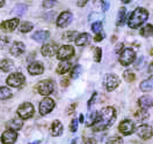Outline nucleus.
Masks as SVG:
<instances>
[{
	"label": "nucleus",
	"instance_id": "f257e3e1",
	"mask_svg": "<svg viewBox=\"0 0 153 144\" xmlns=\"http://www.w3.org/2000/svg\"><path fill=\"white\" fill-rule=\"evenodd\" d=\"M116 119V112L113 107H105L96 116L95 121L93 124V129L95 132L103 130L105 128H108L110 125H113V122Z\"/></svg>",
	"mask_w": 153,
	"mask_h": 144
},
{
	"label": "nucleus",
	"instance_id": "f03ea898",
	"mask_svg": "<svg viewBox=\"0 0 153 144\" xmlns=\"http://www.w3.org/2000/svg\"><path fill=\"white\" fill-rule=\"evenodd\" d=\"M147 19H149V12L145 10V8L139 7V8H136L132 12V14L129 18L128 24H129L130 28L137 29L139 28Z\"/></svg>",
	"mask_w": 153,
	"mask_h": 144
},
{
	"label": "nucleus",
	"instance_id": "7ed1b4c3",
	"mask_svg": "<svg viewBox=\"0 0 153 144\" xmlns=\"http://www.w3.org/2000/svg\"><path fill=\"white\" fill-rule=\"evenodd\" d=\"M38 94L43 95V96H49L50 94L53 92V89H55V83L50 80H43L41 82H38L37 86H36Z\"/></svg>",
	"mask_w": 153,
	"mask_h": 144
},
{
	"label": "nucleus",
	"instance_id": "20e7f679",
	"mask_svg": "<svg viewBox=\"0 0 153 144\" xmlns=\"http://www.w3.org/2000/svg\"><path fill=\"white\" fill-rule=\"evenodd\" d=\"M103 86L108 91H113L120 86V77L115 74H108L103 77Z\"/></svg>",
	"mask_w": 153,
	"mask_h": 144
},
{
	"label": "nucleus",
	"instance_id": "39448f33",
	"mask_svg": "<svg viewBox=\"0 0 153 144\" xmlns=\"http://www.w3.org/2000/svg\"><path fill=\"white\" fill-rule=\"evenodd\" d=\"M136 58V52L132 48H125L124 51L121 53L120 56V62L123 66H129L130 64H132Z\"/></svg>",
	"mask_w": 153,
	"mask_h": 144
},
{
	"label": "nucleus",
	"instance_id": "423d86ee",
	"mask_svg": "<svg viewBox=\"0 0 153 144\" xmlns=\"http://www.w3.org/2000/svg\"><path fill=\"white\" fill-rule=\"evenodd\" d=\"M74 54V48L71 45H64L57 51V58L59 60H68Z\"/></svg>",
	"mask_w": 153,
	"mask_h": 144
},
{
	"label": "nucleus",
	"instance_id": "0eeeda50",
	"mask_svg": "<svg viewBox=\"0 0 153 144\" xmlns=\"http://www.w3.org/2000/svg\"><path fill=\"white\" fill-rule=\"evenodd\" d=\"M18 114L21 119H28L34 114V106L30 103H25L19 106L18 108Z\"/></svg>",
	"mask_w": 153,
	"mask_h": 144
},
{
	"label": "nucleus",
	"instance_id": "6e6552de",
	"mask_svg": "<svg viewBox=\"0 0 153 144\" xmlns=\"http://www.w3.org/2000/svg\"><path fill=\"white\" fill-rule=\"evenodd\" d=\"M55 107V102L51 98H44L39 104V113L42 115H45L50 113Z\"/></svg>",
	"mask_w": 153,
	"mask_h": 144
},
{
	"label": "nucleus",
	"instance_id": "1a4fd4ad",
	"mask_svg": "<svg viewBox=\"0 0 153 144\" xmlns=\"http://www.w3.org/2000/svg\"><path fill=\"white\" fill-rule=\"evenodd\" d=\"M23 82H25V76L21 73L10 74L8 78H7V84L10 86H14V88H18V86H22Z\"/></svg>",
	"mask_w": 153,
	"mask_h": 144
},
{
	"label": "nucleus",
	"instance_id": "9d476101",
	"mask_svg": "<svg viewBox=\"0 0 153 144\" xmlns=\"http://www.w3.org/2000/svg\"><path fill=\"white\" fill-rule=\"evenodd\" d=\"M73 19V15L71 12H63L57 19V26L59 28H65L67 27Z\"/></svg>",
	"mask_w": 153,
	"mask_h": 144
},
{
	"label": "nucleus",
	"instance_id": "9b49d317",
	"mask_svg": "<svg viewBox=\"0 0 153 144\" xmlns=\"http://www.w3.org/2000/svg\"><path fill=\"white\" fill-rule=\"evenodd\" d=\"M18 26H19V19H12L2 22L0 26V29L5 32H12L13 30L18 28Z\"/></svg>",
	"mask_w": 153,
	"mask_h": 144
},
{
	"label": "nucleus",
	"instance_id": "f8f14e48",
	"mask_svg": "<svg viewBox=\"0 0 153 144\" xmlns=\"http://www.w3.org/2000/svg\"><path fill=\"white\" fill-rule=\"evenodd\" d=\"M118 129L123 135H130L134 132V124L131 120H124L121 122Z\"/></svg>",
	"mask_w": 153,
	"mask_h": 144
},
{
	"label": "nucleus",
	"instance_id": "ddd939ff",
	"mask_svg": "<svg viewBox=\"0 0 153 144\" xmlns=\"http://www.w3.org/2000/svg\"><path fill=\"white\" fill-rule=\"evenodd\" d=\"M18 138V134L15 133V130H6L2 136H1V142L4 144H14V142Z\"/></svg>",
	"mask_w": 153,
	"mask_h": 144
},
{
	"label": "nucleus",
	"instance_id": "4468645a",
	"mask_svg": "<svg viewBox=\"0 0 153 144\" xmlns=\"http://www.w3.org/2000/svg\"><path fill=\"white\" fill-rule=\"evenodd\" d=\"M137 134H138V136H139L140 138L147 140V138H150L151 135H152V128H151V126H149V125L139 126V127L137 128Z\"/></svg>",
	"mask_w": 153,
	"mask_h": 144
},
{
	"label": "nucleus",
	"instance_id": "2eb2a0df",
	"mask_svg": "<svg viewBox=\"0 0 153 144\" xmlns=\"http://www.w3.org/2000/svg\"><path fill=\"white\" fill-rule=\"evenodd\" d=\"M28 72L31 75H41L44 72V67H43V65L41 62L34 61L28 66Z\"/></svg>",
	"mask_w": 153,
	"mask_h": 144
},
{
	"label": "nucleus",
	"instance_id": "dca6fc26",
	"mask_svg": "<svg viewBox=\"0 0 153 144\" xmlns=\"http://www.w3.org/2000/svg\"><path fill=\"white\" fill-rule=\"evenodd\" d=\"M57 50H58V46L56 44L50 43V44H47V45H44V46L42 48V54H43L44 57H52V56L56 54Z\"/></svg>",
	"mask_w": 153,
	"mask_h": 144
},
{
	"label": "nucleus",
	"instance_id": "f3484780",
	"mask_svg": "<svg viewBox=\"0 0 153 144\" xmlns=\"http://www.w3.org/2000/svg\"><path fill=\"white\" fill-rule=\"evenodd\" d=\"M25 52V44L21 42H15L13 43V45L10 46V53L14 57H19Z\"/></svg>",
	"mask_w": 153,
	"mask_h": 144
},
{
	"label": "nucleus",
	"instance_id": "a211bd4d",
	"mask_svg": "<svg viewBox=\"0 0 153 144\" xmlns=\"http://www.w3.org/2000/svg\"><path fill=\"white\" fill-rule=\"evenodd\" d=\"M22 126H23V121L19 116L12 119L7 122V128L10 129V130H19V129L22 128Z\"/></svg>",
	"mask_w": 153,
	"mask_h": 144
},
{
	"label": "nucleus",
	"instance_id": "6ab92c4d",
	"mask_svg": "<svg viewBox=\"0 0 153 144\" xmlns=\"http://www.w3.org/2000/svg\"><path fill=\"white\" fill-rule=\"evenodd\" d=\"M91 39H92L91 35H89V34H87V32H84V34L78 35V36H76V38L74 39V40H76V44L78 45V46H82V45L88 44Z\"/></svg>",
	"mask_w": 153,
	"mask_h": 144
},
{
	"label": "nucleus",
	"instance_id": "aec40b11",
	"mask_svg": "<svg viewBox=\"0 0 153 144\" xmlns=\"http://www.w3.org/2000/svg\"><path fill=\"white\" fill-rule=\"evenodd\" d=\"M49 36H50L49 31L41 30V31H36L35 34H33V36H31V37H33V39H34V40L42 43V42H45V40L49 38Z\"/></svg>",
	"mask_w": 153,
	"mask_h": 144
},
{
	"label": "nucleus",
	"instance_id": "412c9836",
	"mask_svg": "<svg viewBox=\"0 0 153 144\" xmlns=\"http://www.w3.org/2000/svg\"><path fill=\"white\" fill-rule=\"evenodd\" d=\"M138 103H139V106H140L143 110H147V108H150V107L152 106V97H150V96L140 97L139 100H138Z\"/></svg>",
	"mask_w": 153,
	"mask_h": 144
},
{
	"label": "nucleus",
	"instance_id": "4be33fe9",
	"mask_svg": "<svg viewBox=\"0 0 153 144\" xmlns=\"http://www.w3.org/2000/svg\"><path fill=\"white\" fill-rule=\"evenodd\" d=\"M51 134H52V136H60V135L63 134V126H62V124L58 120L53 121V124H52Z\"/></svg>",
	"mask_w": 153,
	"mask_h": 144
},
{
	"label": "nucleus",
	"instance_id": "5701e85b",
	"mask_svg": "<svg viewBox=\"0 0 153 144\" xmlns=\"http://www.w3.org/2000/svg\"><path fill=\"white\" fill-rule=\"evenodd\" d=\"M70 68H71V62L64 60V61H62V62L58 65L57 73L60 74V75H62V74H65V73H67V72L70 70Z\"/></svg>",
	"mask_w": 153,
	"mask_h": 144
},
{
	"label": "nucleus",
	"instance_id": "b1692460",
	"mask_svg": "<svg viewBox=\"0 0 153 144\" xmlns=\"http://www.w3.org/2000/svg\"><path fill=\"white\" fill-rule=\"evenodd\" d=\"M13 61H10V60H2V61H0V70H2V72H10L13 69Z\"/></svg>",
	"mask_w": 153,
	"mask_h": 144
},
{
	"label": "nucleus",
	"instance_id": "393cba45",
	"mask_svg": "<svg viewBox=\"0 0 153 144\" xmlns=\"http://www.w3.org/2000/svg\"><path fill=\"white\" fill-rule=\"evenodd\" d=\"M96 116H97V112L96 111H91L88 114H87V116L85 118V120H86V125L87 126H92L93 124H94V121H95Z\"/></svg>",
	"mask_w": 153,
	"mask_h": 144
},
{
	"label": "nucleus",
	"instance_id": "a878e982",
	"mask_svg": "<svg viewBox=\"0 0 153 144\" xmlns=\"http://www.w3.org/2000/svg\"><path fill=\"white\" fill-rule=\"evenodd\" d=\"M125 14H126V10H125L124 7H123V8H121L120 12H118L117 22H116V24H117V26H123V23H124V21H125V16H126Z\"/></svg>",
	"mask_w": 153,
	"mask_h": 144
},
{
	"label": "nucleus",
	"instance_id": "bb28decb",
	"mask_svg": "<svg viewBox=\"0 0 153 144\" xmlns=\"http://www.w3.org/2000/svg\"><path fill=\"white\" fill-rule=\"evenodd\" d=\"M27 10V6L26 5H16L13 10V14L18 15V16H21L25 14V12Z\"/></svg>",
	"mask_w": 153,
	"mask_h": 144
},
{
	"label": "nucleus",
	"instance_id": "cd10ccee",
	"mask_svg": "<svg viewBox=\"0 0 153 144\" xmlns=\"http://www.w3.org/2000/svg\"><path fill=\"white\" fill-rule=\"evenodd\" d=\"M12 96V92H10V90L8 88H6V86H1L0 88V99H7V98H10Z\"/></svg>",
	"mask_w": 153,
	"mask_h": 144
},
{
	"label": "nucleus",
	"instance_id": "c85d7f7f",
	"mask_svg": "<svg viewBox=\"0 0 153 144\" xmlns=\"http://www.w3.org/2000/svg\"><path fill=\"white\" fill-rule=\"evenodd\" d=\"M140 35L143 37H151L152 36V26L151 24H147L144 28L140 29Z\"/></svg>",
	"mask_w": 153,
	"mask_h": 144
},
{
	"label": "nucleus",
	"instance_id": "c756f323",
	"mask_svg": "<svg viewBox=\"0 0 153 144\" xmlns=\"http://www.w3.org/2000/svg\"><path fill=\"white\" fill-rule=\"evenodd\" d=\"M152 78H150V80H146V81H144L140 83V89L143 90V91H151L152 90Z\"/></svg>",
	"mask_w": 153,
	"mask_h": 144
},
{
	"label": "nucleus",
	"instance_id": "7c9ffc66",
	"mask_svg": "<svg viewBox=\"0 0 153 144\" xmlns=\"http://www.w3.org/2000/svg\"><path fill=\"white\" fill-rule=\"evenodd\" d=\"M81 69H82V68H81V66H80V65H76V67H73V69H72V73H71V77H72V78H74V80H76V78H78V77H79V75L81 74V72H82Z\"/></svg>",
	"mask_w": 153,
	"mask_h": 144
},
{
	"label": "nucleus",
	"instance_id": "2f4dec72",
	"mask_svg": "<svg viewBox=\"0 0 153 144\" xmlns=\"http://www.w3.org/2000/svg\"><path fill=\"white\" fill-rule=\"evenodd\" d=\"M33 29V24L30 22H23L21 26H20V31L21 32H28Z\"/></svg>",
	"mask_w": 153,
	"mask_h": 144
},
{
	"label": "nucleus",
	"instance_id": "473e14b6",
	"mask_svg": "<svg viewBox=\"0 0 153 144\" xmlns=\"http://www.w3.org/2000/svg\"><path fill=\"white\" fill-rule=\"evenodd\" d=\"M92 30H93V32H94V34H99V32H101V30H102V22H100V21L94 22V23L92 24Z\"/></svg>",
	"mask_w": 153,
	"mask_h": 144
},
{
	"label": "nucleus",
	"instance_id": "72a5a7b5",
	"mask_svg": "<svg viewBox=\"0 0 153 144\" xmlns=\"http://www.w3.org/2000/svg\"><path fill=\"white\" fill-rule=\"evenodd\" d=\"M76 36H78V32L76 31H68V32H66L63 36V38L66 39V40H74L76 38Z\"/></svg>",
	"mask_w": 153,
	"mask_h": 144
},
{
	"label": "nucleus",
	"instance_id": "f704fd0d",
	"mask_svg": "<svg viewBox=\"0 0 153 144\" xmlns=\"http://www.w3.org/2000/svg\"><path fill=\"white\" fill-rule=\"evenodd\" d=\"M123 77H124L125 81H128V82H132L134 80V74L132 72H130V70H125L124 74H123Z\"/></svg>",
	"mask_w": 153,
	"mask_h": 144
},
{
	"label": "nucleus",
	"instance_id": "c9c22d12",
	"mask_svg": "<svg viewBox=\"0 0 153 144\" xmlns=\"http://www.w3.org/2000/svg\"><path fill=\"white\" fill-rule=\"evenodd\" d=\"M57 5V0H44L43 1V7L44 8H51Z\"/></svg>",
	"mask_w": 153,
	"mask_h": 144
},
{
	"label": "nucleus",
	"instance_id": "e433bc0d",
	"mask_svg": "<svg viewBox=\"0 0 153 144\" xmlns=\"http://www.w3.org/2000/svg\"><path fill=\"white\" fill-rule=\"evenodd\" d=\"M147 116H149L147 111H146V110H143V108H142V111H139V112L137 113V119H138V120H144V119H146Z\"/></svg>",
	"mask_w": 153,
	"mask_h": 144
},
{
	"label": "nucleus",
	"instance_id": "4c0bfd02",
	"mask_svg": "<svg viewBox=\"0 0 153 144\" xmlns=\"http://www.w3.org/2000/svg\"><path fill=\"white\" fill-rule=\"evenodd\" d=\"M107 144H123V141H122V138L121 137H118V136H115L113 138H110Z\"/></svg>",
	"mask_w": 153,
	"mask_h": 144
},
{
	"label": "nucleus",
	"instance_id": "58836bf2",
	"mask_svg": "<svg viewBox=\"0 0 153 144\" xmlns=\"http://www.w3.org/2000/svg\"><path fill=\"white\" fill-rule=\"evenodd\" d=\"M101 56H102V50L100 48H95V54H94V60L96 62H100L101 60Z\"/></svg>",
	"mask_w": 153,
	"mask_h": 144
},
{
	"label": "nucleus",
	"instance_id": "ea45409f",
	"mask_svg": "<svg viewBox=\"0 0 153 144\" xmlns=\"http://www.w3.org/2000/svg\"><path fill=\"white\" fill-rule=\"evenodd\" d=\"M78 120L76 119H73L72 120V122H71V126H70V129H71V132H76V129H78Z\"/></svg>",
	"mask_w": 153,
	"mask_h": 144
},
{
	"label": "nucleus",
	"instance_id": "a19ab883",
	"mask_svg": "<svg viewBox=\"0 0 153 144\" xmlns=\"http://www.w3.org/2000/svg\"><path fill=\"white\" fill-rule=\"evenodd\" d=\"M143 64H144V57H140L137 60V62L134 64V68H137V69L139 68L140 69V68L143 67Z\"/></svg>",
	"mask_w": 153,
	"mask_h": 144
},
{
	"label": "nucleus",
	"instance_id": "79ce46f5",
	"mask_svg": "<svg viewBox=\"0 0 153 144\" xmlns=\"http://www.w3.org/2000/svg\"><path fill=\"white\" fill-rule=\"evenodd\" d=\"M105 38V34L103 32H99V34H96V37H95V40L96 42H99V40H101V39Z\"/></svg>",
	"mask_w": 153,
	"mask_h": 144
},
{
	"label": "nucleus",
	"instance_id": "37998d69",
	"mask_svg": "<svg viewBox=\"0 0 153 144\" xmlns=\"http://www.w3.org/2000/svg\"><path fill=\"white\" fill-rule=\"evenodd\" d=\"M87 1H88V0H76V4H78L79 7H84L87 4Z\"/></svg>",
	"mask_w": 153,
	"mask_h": 144
},
{
	"label": "nucleus",
	"instance_id": "c03bdc74",
	"mask_svg": "<svg viewBox=\"0 0 153 144\" xmlns=\"http://www.w3.org/2000/svg\"><path fill=\"white\" fill-rule=\"evenodd\" d=\"M122 48H123V43H118L116 48H115V52H116V53H120V50Z\"/></svg>",
	"mask_w": 153,
	"mask_h": 144
},
{
	"label": "nucleus",
	"instance_id": "a18cd8bd",
	"mask_svg": "<svg viewBox=\"0 0 153 144\" xmlns=\"http://www.w3.org/2000/svg\"><path fill=\"white\" fill-rule=\"evenodd\" d=\"M68 84V80L67 78H64V80H62V86H65Z\"/></svg>",
	"mask_w": 153,
	"mask_h": 144
},
{
	"label": "nucleus",
	"instance_id": "49530a36",
	"mask_svg": "<svg viewBox=\"0 0 153 144\" xmlns=\"http://www.w3.org/2000/svg\"><path fill=\"white\" fill-rule=\"evenodd\" d=\"M79 121H80V122H84V121H85V116H84V114L80 115V119H79Z\"/></svg>",
	"mask_w": 153,
	"mask_h": 144
},
{
	"label": "nucleus",
	"instance_id": "de8ad7c7",
	"mask_svg": "<svg viewBox=\"0 0 153 144\" xmlns=\"http://www.w3.org/2000/svg\"><path fill=\"white\" fill-rule=\"evenodd\" d=\"M4 5H5V0H0V8H1Z\"/></svg>",
	"mask_w": 153,
	"mask_h": 144
},
{
	"label": "nucleus",
	"instance_id": "09e8293b",
	"mask_svg": "<svg viewBox=\"0 0 153 144\" xmlns=\"http://www.w3.org/2000/svg\"><path fill=\"white\" fill-rule=\"evenodd\" d=\"M122 1H123V2H124V4H128V2H130V1H131V0H122Z\"/></svg>",
	"mask_w": 153,
	"mask_h": 144
}]
</instances>
